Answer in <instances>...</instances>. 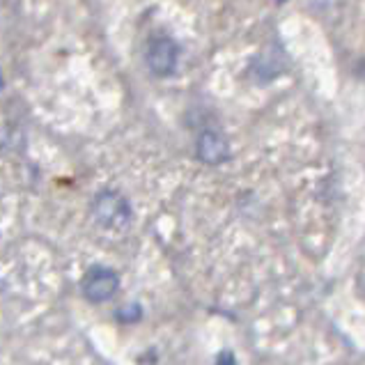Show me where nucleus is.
<instances>
[{
	"mask_svg": "<svg viewBox=\"0 0 365 365\" xmlns=\"http://www.w3.org/2000/svg\"><path fill=\"white\" fill-rule=\"evenodd\" d=\"M92 216H95V221L103 230L118 232V230H124V227H129L133 212H131L129 200L120 191L106 189V191H99L95 195V200H92Z\"/></svg>",
	"mask_w": 365,
	"mask_h": 365,
	"instance_id": "f257e3e1",
	"label": "nucleus"
},
{
	"mask_svg": "<svg viewBox=\"0 0 365 365\" xmlns=\"http://www.w3.org/2000/svg\"><path fill=\"white\" fill-rule=\"evenodd\" d=\"M83 297L92 304H103V301H110L118 294L120 289V276L118 271H113L110 267H92L86 276H83Z\"/></svg>",
	"mask_w": 365,
	"mask_h": 365,
	"instance_id": "f03ea898",
	"label": "nucleus"
},
{
	"mask_svg": "<svg viewBox=\"0 0 365 365\" xmlns=\"http://www.w3.org/2000/svg\"><path fill=\"white\" fill-rule=\"evenodd\" d=\"M145 62H148V69L154 76H173L177 62H180V46L170 37H154L148 44V51H145Z\"/></svg>",
	"mask_w": 365,
	"mask_h": 365,
	"instance_id": "7ed1b4c3",
	"label": "nucleus"
},
{
	"mask_svg": "<svg viewBox=\"0 0 365 365\" xmlns=\"http://www.w3.org/2000/svg\"><path fill=\"white\" fill-rule=\"evenodd\" d=\"M195 152H197V159L202 163L221 165L230 159V143H227L223 133H218L214 129H205L200 135H197Z\"/></svg>",
	"mask_w": 365,
	"mask_h": 365,
	"instance_id": "20e7f679",
	"label": "nucleus"
},
{
	"mask_svg": "<svg viewBox=\"0 0 365 365\" xmlns=\"http://www.w3.org/2000/svg\"><path fill=\"white\" fill-rule=\"evenodd\" d=\"M140 315H143V310L138 306H127V308L118 310V319L120 322H138Z\"/></svg>",
	"mask_w": 365,
	"mask_h": 365,
	"instance_id": "39448f33",
	"label": "nucleus"
},
{
	"mask_svg": "<svg viewBox=\"0 0 365 365\" xmlns=\"http://www.w3.org/2000/svg\"><path fill=\"white\" fill-rule=\"evenodd\" d=\"M218 363H235V356L232 354H221V356H218Z\"/></svg>",
	"mask_w": 365,
	"mask_h": 365,
	"instance_id": "423d86ee",
	"label": "nucleus"
}]
</instances>
